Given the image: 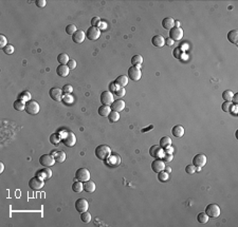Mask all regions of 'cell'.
I'll use <instances>...</instances> for the list:
<instances>
[{
    "label": "cell",
    "instance_id": "8fae6325",
    "mask_svg": "<svg viewBox=\"0 0 238 227\" xmlns=\"http://www.w3.org/2000/svg\"><path fill=\"white\" fill-rule=\"evenodd\" d=\"M193 165L196 168H202L206 165V155L205 154H196L193 159Z\"/></svg>",
    "mask_w": 238,
    "mask_h": 227
},
{
    "label": "cell",
    "instance_id": "e575fe53",
    "mask_svg": "<svg viewBox=\"0 0 238 227\" xmlns=\"http://www.w3.org/2000/svg\"><path fill=\"white\" fill-rule=\"evenodd\" d=\"M50 142L53 145H58L61 142V134H59V133H53V134L50 136Z\"/></svg>",
    "mask_w": 238,
    "mask_h": 227
},
{
    "label": "cell",
    "instance_id": "c3c4849f",
    "mask_svg": "<svg viewBox=\"0 0 238 227\" xmlns=\"http://www.w3.org/2000/svg\"><path fill=\"white\" fill-rule=\"evenodd\" d=\"M173 54H174V57H175V58L180 59L181 56H182V50H181L180 48H176V49L174 50Z\"/></svg>",
    "mask_w": 238,
    "mask_h": 227
},
{
    "label": "cell",
    "instance_id": "7dc6e473",
    "mask_svg": "<svg viewBox=\"0 0 238 227\" xmlns=\"http://www.w3.org/2000/svg\"><path fill=\"white\" fill-rule=\"evenodd\" d=\"M61 90H63V92L65 93V94H71L73 91V87L71 85H65Z\"/></svg>",
    "mask_w": 238,
    "mask_h": 227
},
{
    "label": "cell",
    "instance_id": "4316f807",
    "mask_svg": "<svg viewBox=\"0 0 238 227\" xmlns=\"http://www.w3.org/2000/svg\"><path fill=\"white\" fill-rule=\"evenodd\" d=\"M95 183L92 181H87V182H84V190L86 191V192L88 193H92L95 191Z\"/></svg>",
    "mask_w": 238,
    "mask_h": 227
},
{
    "label": "cell",
    "instance_id": "ee69618b",
    "mask_svg": "<svg viewBox=\"0 0 238 227\" xmlns=\"http://www.w3.org/2000/svg\"><path fill=\"white\" fill-rule=\"evenodd\" d=\"M113 94L115 95L116 97H120V98L121 97H124L126 94V89L125 88H122V87H118V89L114 91Z\"/></svg>",
    "mask_w": 238,
    "mask_h": 227
},
{
    "label": "cell",
    "instance_id": "d4e9b609",
    "mask_svg": "<svg viewBox=\"0 0 238 227\" xmlns=\"http://www.w3.org/2000/svg\"><path fill=\"white\" fill-rule=\"evenodd\" d=\"M162 27L165 29V30H171V29L175 27V20L171 17L164 18L162 20Z\"/></svg>",
    "mask_w": 238,
    "mask_h": 227
},
{
    "label": "cell",
    "instance_id": "ffe728a7",
    "mask_svg": "<svg viewBox=\"0 0 238 227\" xmlns=\"http://www.w3.org/2000/svg\"><path fill=\"white\" fill-rule=\"evenodd\" d=\"M56 73L60 77H67L70 73V69L68 68L67 64H59L56 68Z\"/></svg>",
    "mask_w": 238,
    "mask_h": 227
},
{
    "label": "cell",
    "instance_id": "6da1fadb",
    "mask_svg": "<svg viewBox=\"0 0 238 227\" xmlns=\"http://www.w3.org/2000/svg\"><path fill=\"white\" fill-rule=\"evenodd\" d=\"M111 154V149L107 145H99L95 148V156L101 161H106Z\"/></svg>",
    "mask_w": 238,
    "mask_h": 227
},
{
    "label": "cell",
    "instance_id": "30bf717a",
    "mask_svg": "<svg viewBox=\"0 0 238 227\" xmlns=\"http://www.w3.org/2000/svg\"><path fill=\"white\" fill-rule=\"evenodd\" d=\"M113 102H114L113 93H111L110 91H104V92L101 94L102 105H105V106H111Z\"/></svg>",
    "mask_w": 238,
    "mask_h": 227
},
{
    "label": "cell",
    "instance_id": "f5cc1de1",
    "mask_svg": "<svg viewBox=\"0 0 238 227\" xmlns=\"http://www.w3.org/2000/svg\"><path fill=\"white\" fill-rule=\"evenodd\" d=\"M173 159H174V155L173 154H167V153H165L163 155V157H162V160H163L165 163H170V162L173 161Z\"/></svg>",
    "mask_w": 238,
    "mask_h": 227
},
{
    "label": "cell",
    "instance_id": "680465c9",
    "mask_svg": "<svg viewBox=\"0 0 238 227\" xmlns=\"http://www.w3.org/2000/svg\"><path fill=\"white\" fill-rule=\"evenodd\" d=\"M231 102H232L233 105H235V106H236V105L238 104V93H236V94L233 95L232 100H231Z\"/></svg>",
    "mask_w": 238,
    "mask_h": 227
},
{
    "label": "cell",
    "instance_id": "f1b7e54d",
    "mask_svg": "<svg viewBox=\"0 0 238 227\" xmlns=\"http://www.w3.org/2000/svg\"><path fill=\"white\" fill-rule=\"evenodd\" d=\"M25 105H27V102L18 98L14 102V109L17 111H23V110H25Z\"/></svg>",
    "mask_w": 238,
    "mask_h": 227
},
{
    "label": "cell",
    "instance_id": "f907efd6",
    "mask_svg": "<svg viewBox=\"0 0 238 227\" xmlns=\"http://www.w3.org/2000/svg\"><path fill=\"white\" fill-rule=\"evenodd\" d=\"M185 171H186V173H189V174H194V173H196V167H195L194 165H189V166H186V168H185Z\"/></svg>",
    "mask_w": 238,
    "mask_h": 227
},
{
    "label": "cell",
    "instance_id": "603a6c76",
    "mask_svg": "<svg viewBox=\"0 0 238 227\" xmlns=\"http://www.w3.org/2000/svg\"><path fill=\"white\" fill-rule=\"evenodd\" d=\"M37 176H39L40 179H42V180H49L50 178L52 176V171L49 169V167H46L45 169H42V170H39L37 172Z\"/></svg>",
    "mask_w": 238,
    "mask_h": 227
},
{
    "label": "cell",
    "instance_id": "ac0fdd59",
    "mask_svg": "<svg viewBox=\"0 0 238 227\" xmlns=\"http://www.w3.org/2000/svg\"><path fill=\"white\" fill-rule=\"evenodd\" d=\"M125 102H124L123 99H116L114 100V102H112V105H111V110L112 111H115V112H119L120 113L121 111H123L124 109H125Z\"/></svg>",
    "mask_w": 238,
    "mask_h": 227
},
{
    "label": "cell",
    "instance_id": "91938a15",
    "mask_svg": "<svg viewBox=\"0 0 238 227\" xmlns=\"http://www.w3.org/2000/svg\"><path fill=\"white\" fill-rule=\"evenodd\" d=\"M165 44L167 45H170V47H171V45L174 44V40L170 39V38H167V39L165 40Z\"/></svg>",
    "mask_w": 238,
    "mask_h": 227
},
{
    "label": "cell",
    "instance_id": "6125c7cd",
    "mask_svg": "<svg viewBox=\"0 0 238 227\" xmlns=\"http://www.w3.org/2000/svg\"><path fill=\"white\" fill-rule=\"evenodd\" d=\"M175 27L176 28H180V22H179V21H176L175 20Z\"/></svg>",
    "mask_w": 238,
    "mask_h": 227
},
{
    "label": "cell",
    "instance_id": "4fadbf2b",
    "mask_svg": "<svg viewBox=\"0 0 238 227\" xmlns=\"http://www.w3.org/2000/svg\"><path fill=\"white\" fill-rule=\"evenodd\" d=\"M88 208H89V203L88 201L84 199V198H80V199H77L75 202V209L77 210L78 212H85L87 211Z\"/></svg>",
    "mask_w": 238,
    "mask_h": 227
},
{
    "label": "cell",
    "instance_id": "1f68e13d",
    "mask_svg": "<svg viewBox=\"0 0 238 227\" xmlns=\"http://www.w3.org/2000/svg\"><path fill=\"white\" fill-rule=\"evenodd\" d=\"M131 63H132V66H135V67H140V66H141V64L143 63L142 55H140V54L133 55L132 58H131Z\"/></svg>",
    "mask_w": 238,
    "mask_h": 227
},
{
    "label": "cell",
    "instance_id": "11a10c76",
    "mask_svg": "<svg viewBox=\"0 0 238 227\" xmlns=\"http://www.w3.org/2000/svg\"><path fill=\"white\" fill-rule=\"evenodd\" d=\"M46 0H36L35 1V4L38 6V8H45L46 6Z\"/></svg>",
    "mask_w": 238,
    "mask_h": 227
},
{
    "label": "cell",
    "instance_id": "816d5d0a",
    "mask_svg": "<svg viewBox=\"0 0 238 227\" xmlns=\"http://www.w3.org/2000/svg\"><path fill=\"white\" fill-rule=\"evenodd\" d=\"M101 19H99V17H93L91 19V25H92V27H96V28H99V25H101Z\"/></svg>",
    "mask_w": 238,
    "mask_h": 227
},
{
    "label": "cell",
    "instance_id": "8992f818",
    "mask_svg": "<svg viewBox=\"0 0 238 227\" xmlns=\"http://www.w3.org/2000/svg\"><path fill=\"white\" fill-rule=\"evenodd\" d=\"M39 104L35 100H30L25 105V111H27L28 114H31V115H36V114L39 113Z\"/></svg>",
    "mask_w": 238,
    "mask_h": 227
},
{
    "label": "cell",
    "instance_id": "ab89813d",
    "mask_svg": "<svg viewBox=\"0 0 238 227\" xmlns=\"http://www.w3.org/2000/svg\"><path fill=\"white\" fill-rule=\"evenodd\" d=\"M61 102H63V104L66 105V106H71V105L74 102V99H73V97L71 96L70 94H66L65 96H63Z\"/></svg>",
    "mask_w": 238,
    "mask_h": 227
},
{
    "label": "cell",
    "instance_id": "681fc988",
    "mask_svg": "<svg viewBox=\"0 0 238 227\" xmlns=\"http://www.w3.org/2000/svg\"><path fill=\"white\" fill-rule=\"evenodd\" d=\"M6 45H8V38L4 36V35H0V47L3 49Z\"/></svg>",
    "mask_w": 238,
    "mask_h": 227
},
{
    "label": "cell",
    "instance_id": "5b68a950",
    "mask_svg": "<svg viewBox=\"0 0 238 227\" xmlns=\"http://www.w3.org/2000/svg\"><path fill=\"white\" fill-rule=\"evenodd\" d=\"M45 186V180L40 179L39 176H34L29 181V187L32 190H40Z\"/></svg>",
    "mask_w": 238,
    "mask_h": 227
},
{
    "label": "cell",
    "instance_id": "9f6ffc18",
    "mask_svg": "<svg viewBox=\"0 0 238 227\" xmlns=\"http://www.w3.org/2000/svg\"><path fill=\"white\" fill-rule=\"evenodd\" d=\"M164 152L165 153H167V154H173V152H174V147L173 146H168V147H166L165 149H164Z\"/></svg>",
    "mask_w": 238,
    "mask_h": 227
},
{
    "label": "cell",
    "instance_id": "9a60e30c",
    "mask_svg": "<svg viewBox=\"0 0 238 227\" xmlns=\"http://www.w3.org/2000/svg\"><path fill=\"white\" fill-rule=\"evenodd\" d=\"M63 90L59 89V88H52V89H50L49 91V94H50V97H51L53 100H55V102H61V99H63Z\"/></svg>",
    "mask_w": 238,
    "mask_h": 227
},
{
    "label": "cell",
    "instance_id": "2e32d148",
    "mask_svg": "<svg viewBox=\"0 0 238 227\" xmlns=\"http://www.w3.org/2000/svg\"><path fill=\"white\" fill-rule=\"evenodd\" d=\"M149 154L151 155L152 157H156V159H162L164 153V150L161 146H152V147L149 149Z\"/></svg>",
    "mask_w": 238,
    "mask_h": 227
},
{
    "label": "cell",
    "instance_id": "74e56055",
    "mask_svg": "<svg viewBox=\"0 0 238 227\" xmlns=\"http://www.w3.org/2000/svg\"><path fill=\"white\" fill-rule=\"evenodd\" d=\"M171 145V138L168 137V136H163V137L160 140V146L163 149H165L166 147Z\"/></svg>",
    "mask_w": 238,
    "mask_h": 227
},
{
    "label": "cell",
    "instance_id": "7c38bea8",
    "mask_svg": "<svg viewBox=\"0 0 238 227\" xmlns=\"http://www.w3.org/2000/svg\"><path fill=\"white\" fill-rule=\"evenodd\" d=\"M183 35H184V32L181 28H176L174 27L171 30H170V38L173 39L174 41H179L183 38Z\"/></svg>",
    "mask_w": 238,
    "mask_h": 227
},
{
    "label": "cell",
    "instance_id": "4dcf8cb0",
    "mask_svg": "<svg viewBox=\"0 0 238 227\" xmlns=\"http://www.w3.org/2000/svg\"><path fill=\"white\" fill-rule=\"evenodd\" d=\"M72 190L74 191V192H77V193L82 192V191L84 190V183L80 182V181L74 182L73 185H72Z\"/></svg>",
    "mask_w": 238,
    "mask_h": 227
},
{
    "label": "cell",
    "instance_id": "bcb514c9",
    "mask_svg": "<svg viewBox=\"0 0 238 227\" xmlns=\"http://www.w3.org/2000/svg\"><path fill=\"white\" fill-rule=\"evenodd\" d=\"M2 51H3L6 55H11L14 53L15 50H14V47L12 44H8L6 47H4L3 49H2Z\"/></svg>",
    "mask_w": 238,
    "mask_h": 227
},
{
    "label": "cell",
    "instance_id": "6f0895ef",
    "mask_svg": "<svg viewBox=\"0 0 238 227\" xmlns=\"http://www.w3.org/2000/svg\"><path fill=\"white\" fill-rule=\"evenodd\" d=\"M116 89H118V86H116L114 83H111L110 85H109V91H110L111 93H114V91Z\"/></svg>",
    "mask_w": 238,
    "mask_h": 227
},
{
    "label": "cell",
    "instance_id": "5bb4252c",
    "mask_svg": "<svg viewBox=\"0 0 238 227\" xmlns=\"http://www.w3.org/2000/svg\"><path fill=\"white\" fill-rule=\"evenodd\" d=\"M165 167H166L165 162L161 159H156L151 163V169L156 173H159V172H161V171L165 170Z\"/></svg>",
    "mask_w": 238,
    "mask_h": 227
},
{
    "label": "cell",
    "instance_id": "f6af8a7d",
    "mask_svg": "<svg viewBox=\"0 0 238 227\" xmlns=\"http://www.w3.org/2000/svg\"><path fill=\"white\" fill-rule=\"evenodd\" d=\"M76 31H77V28H76L75 25H67V28H66V33L68 35H73Z\"/></svg>",
    "mask_w": 238,
    "mask_h": 227
},
{
    "label": "cell",
    "instance_id": "b9f144b4",
    "mask_svg": "<svg viewBox=\"0 0 238 227\" xmlns=\"http://www.w3.org/2000/svg\"><path fill=\"white\" fill-rule=\"evenodd\" d=\"M80 220H82L84 223H90L91 222V214L88 212V210L87 211H85V212H82L80 214Z\"/></svg>",
    "mask_w": 238,
    "mask_h": 227
},
{
    "label": "cell",
    "instance_id": "f546056e",
    "mask_svg": "<svg viewBox=\"0 0 238 227\" xmlns=\"http://www.w3.org/2000/svg\"><path fill=\"white\" fill-rule=\"evenodd\" d=\"M111 112V107L110 106H105V105H103V106H101L99 108V114L101 116H103V117H105V116H108L109 114H110Z\"/></svg>",
    "mask_w": 238,
    "mask_h": 227
},
{
    "label": "cell",
    "instance_id": "60d3db41",
    "mask_svg": "<svg viewBox=\"0 0 238 227\" xmlns=\"http://www.w3.org/2000/svg\"><path fill=\"white\" fill-rule=\"evenodd\" d=\"M233 95H234L233 91L225 90V91H223V93H222V98L224 99V102H231V100H232Z\"/></svg>",
    "mask_w": 238,
    "mask_h": 227
},
{
    "label": "cell",
    "instance_id": "7402d4cb",
    "mask_svg": "<svg viewBox=\"0 0 238 227\" xmlns=\"http://www.w3.org/2000/svg\"><path fill=\"white\" fill-rule=\"evenodd\" d=\"M128 76L126 75H120L119 77H116V79L114 80V83H115L118 87H122V88H125L126 86L128 85Z\"/></svg>",
    "mask_w": 238,
    "mask_h": 227
},
{
    "label": "cell",
    "instance_id": "3957f363",
    "mask_svg": "<svg viewBox=\"0 0 238 227\" xmlns=\"http://www.w3.org/2000/svg\"><path fill=\"white\" fill-rule=\"evenodd\" d=\"M205 214L209 218H218L221 214V209L217 204H209L205 208Z\"/></svg>",
    "mask_w": 238,
    "mask_h": 227
},
{
    "label": "cell",
    "instance_id": "836d02e7",
    "mask_svg": "<svg viewBox=\"0 0 238 227\" xmlns=\"http://www.w3.org/2000/svg\"><path fill=\"white\" fill-rule=\"evenodd\" d=\"M235 105L232 104V102H224L222 105H221V109H222L223 112H232L233 111V108H234Z\"/></svg>",
    "mask_w": 238,
    "mask_h": 227
},
{
    "label": "cell",
    "instance_id": "94428289",
    "mask_svg": "<svg viewBox=\"0 0 238 227\" xmlns=\"http://www.w3.org/2000/svg\"><path fill=\"white\" fill-rule=\"evenodd\" d=\"M3 170H4V164L1 162V163H0V173L3 172Z\"/></svg>",
    "mask_w": 238,
    "mask_h": 227
},
{
    "label": "cell",
    "instance_id": "277c9868",
    "mask_svg": "<svg viewBox=\"0 0 238 227\" xmlns=\"http://www.w3.org/2000/svg\"><path fill=\"white\" fill-rule=\"evenodd\" d=\"M142 77V72L140 70V67L132 66L128 69V78L133 82H139Z\"/></svg>",
    "mask_w": 238,
    "mask_h": 227
},
{
    "label": "cell",
    "instance_id": "cb8c5ba5",
    "mask_svg": "<svg viewBox=\"0 0 238 227\" xmlns=\"http://www.w3.org/2000/svg\"><path fill=\"white\" fill-rule=\"evenodd\" d=\"M184 132H185L184 128H183L181 125L175 126V127L173 128V130H171V133H173V135L175 136V137H177V138L182 137V136L184 135Z\"/></svg>",
    "mask_w": 238,
    "mask_h": 227
},
{
    "label": "cell",
    "instance_id": "f35d334b",
    "mask_svg": "<svg viewBox=\"0 0 238 227\" xmlns=\"http://www.w3.org/2000/svg\"><path fill=\"white\" fill-rule=\"evenodd\" d=\"M18 98L21 99V100H23V102H30V100H31L32 96H31V93L29 92V91H23V92H21L20 94H19Z\"/></svg>",
    "mask_w": 238,
    "mask_h": 227
},
{
    "label": "cell",
    "instance_id": "9c48e42d",
    "mask_svg": "<svg viewBox=\"0 0 238 227\" xmlns=\"http://www.w3.org/2000/svg\"><path fill=\"white\" fill-rule=\"evenodd\" d=\"M101 36V30L96 27H90L86 32V37L89 40H97Z\"/></svg>",
    "mask_w": 238,
    "mask_h": 227
},
{
    "label": "cell",
    "instance_id": "ba28073f",
    "mask_svg": "<svg viewBox=\"0 0 238 227\" xmlns=\"http://www.w3.org/2000/svg\"><path fill=\"white\" fill-rule=\"evenodd\" d=\"M39 163L44 167H52L55 164V159L52 154H44L39 157Z\"/></svg>",
    "mask_w": 238,
    "mask_h": 227
},
{
    "label": "cell",
    "instance_id": "83f0119b",
    "mask_svg": "<svg viewBox=\"0 0 238 227\" xmlns=\"http://www.w3.org/2000/svg\"><path fill=\"white\" fill-rule=\"evenodd\" d=\"M54 156V159H55V162L56 163H63V162H65L66 160V153L64 151H54L53 154H52Z\"/></svg>",
    "mask_w": 238,
    "mask_h": 227
},
{
    "label": "cell",
    "instance_id": "7a4b0ae2",
    "mask_svg": "<svg viewBox=\"0 0 238 227\" xmlns=\"http://www.w3.org/2000/svg\"><path fill=\"white\" fill-rule=\"evenodd\" d=\"M61 142L64 143V145L67 147H73L76 144V136L73 132L71 131H66L63 133L61 136Z\"/></svg>",
    "mask_w": 238,
    "mask_h": 227
},
{
    "label": "cell",
    "instance_id": "e0dca14e",
    "mask_svg": "<svg viewBox=\"0 0 238 227\" xmlns=\"http://www.w3.org/2000/svg\"><path fill=\"white\" fill-rule=\"evenodd\" d=\"M106 163L110 167H118L121 164V157L116 154H110L106 160Z\"/></svg>",
    "mask_w": 238,
    "mask_h": 227
},
{
    "label": "cell",
    "instance_id": "44dd1931",
    "mask_svg": "<svg viewBox=\"0 0 238 227\" xmlns=\"http://www.w3.org/2000/svg\"><path fill=\"white\" fill-rule=\"evenodd\" d=\"M151 44L157 48H162L165 44V38L162 36V35H154L151 38Z\"/></svg>",
    "mask_w": 238,
    "mask_h": 227
},
{
    "label": "cell",
    "instance_id": "be15d7a7",
    "mask_svg": "<svg viewBox=\"0 0 238 227\" xmlns=\"http://www.w3.org/2000/svg\"><path fill=\"white\" fill-rule=\"evenodd\" d=\"M165 169H166V172H168V173H170V172H171V169L170 168V167L166 166V167H165Z\"/></svg>",
    "mask_w": 238,
    "mask_h": 227
},
{
    "label": "cell",
    "instance_id": "52a82bcc",
    "mask_svg": "<svg viewBox=\"0 0 238 227\" xmlns=\"http://www.w3.org/2000/svg\"><path fill=\"white\" fill-rule=\"evenodd\" d=\"M75 179L80 182H87L90 180V172L87 168H80L75 172Z\"/></svg>",
    "mask_w": 238,
    "mask_h": 227
},
{
    "label": "cell",
    "instance_id": "d590c367",
    "mask_svg": "<svg viewBox=\"0 0 238 227\" xmlns=\"http://www.w3.org/2000/svg\"><path fill=\"white\" fill-rule=\"evenodd\" d=\"M107 117H108V119H109V121H110V123H116V121L120 119V113L111 110L110 114H109Z\"/></svg>",
    "mask_w": 238,
    "mask_h": 227
},
{
    "label": "cell",
    "instance_id": "7bdbcfd3",
    "mask_svg": "<svg viewBox=\"0 0 238 227\" xmlns=\"http://www.w3.org/2000/svg\"><path fill=\"white\" fill-rule=\"evenodd\" d=\"M170 179V173L166 172V171H161V172L158 173V180L160 182H166Z\"/></svg>",
    "mask_w": 238,
    "mask_h": 227
},
{
    "label": "cell",
    "instance_id": "484cf974",
    "mask_svg": "<svg viewBox=\"0 0 238 227\" xmlns=\"http://www.w3.org/2000/svg\"><path fill=\"white\" fill-rule=\"evenodd\" d=\"M228 40L230 42H232L233 44H238V31L237 30H232L228 33Z\"/></svg>",
    "mask_w": 238,
    "mask_h": 227
},
{
    "label": "cell",
    "instance_id": "d6986e66",
    "mask_svg": "<svg viewBox=\"0 0 238 227\" xmlns=\"http://www.w3.org/2000/svg\"><path fill=\"white\" fill-rule=\"evenodd\" d=\"M85 38H86V33L83 30H77L72 35V40L75 44H82V42H84Z\"/></svg>",
    "mask_w": 238,
    "mask_h": 227
},
{
    "label": "cell",
    "instance_id": "d6a6232c",
    "mask_svg": "<svg viewBox=\"0 0 238 227\" xmlns=\"http://www.w3.org/2000/svg\"><path fill=\"white\" fill-rule=\"evenodd\" d=\"M69 60H70L69 55L66 53H60L58 56H57V61H58L60 64H67L69 63Z\"/></svg>",
    "mask_w": 238,
    "mask_h": 227
},
{
    "label": "cell",
    "instance_id": "db71d44e",
    "mask_svg": "<svg viewBox=\"0 0 238 227\" xmlns=\"http://www.w3.org/2000/svg\"><path fill=\"white\" fill-rule=\"evenodd\" d=\"M67 66H68V68L70 69V70H73V69L76 68L77 63H76V61L74 60V59H70V60H69V63H67Z\"/></svg>",
    "mask_w": 238,
    "mask_h": 227
},
{
    "label": "cell",
    "instance_id": "8d00e7d4",
    "mask_svg": "<svg viewBox=\"0 0 238 227\" xmlns=\"http://www.w3.org/2000/svg\"><path fill=\"white\" fill-rule=\"evenodd\" d=\"M197 221L200 224H206L209 222V216L205 212H200L198 216H197Z\"/></svg>",
    "mask_w": 238,
    "mask_h": 227
}]
</instances>
